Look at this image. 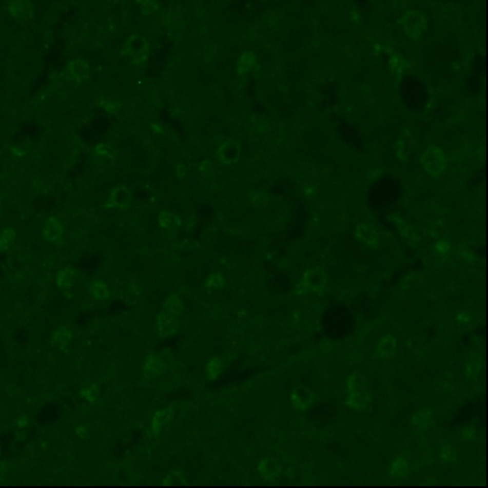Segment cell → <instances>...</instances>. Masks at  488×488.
I'll use <instances>...</instances> for the list:
<instances>
[{"label": "cell", "instance_id": "6da1fadb", "mask_svg": "<svg viewBox=\"0 0 488 488\" xmlns=\"http://www.w3.org/2000/svg\"><path fill=\"white\" fill-rule=\"evenodd\" d=\"M402 25L405 32L410 36L416 37L423 32L426 25V21L422 14L417 12H410L402 18Z\"/></svg>", "mask_w": 488, "mask_h": 488}, {"label": "cell", "instance_id": "7a4b0ae2", "mask_svg": "<svg viewBox=\"0 0 488 488\" xmlns=\"http://www.w3.org/2000/svg\"><path fill=\"white\" fill-rule=\"evenodd\" d=\"M44 235H45V238H47L49 241H54L61 239L62 236V227L60 222L53 219L49 220L45 226Z\"/></svg>", "mask_w": 488, "mask_h": 488}, {"label": "cell", "instance_id": "3957f363", "mask_svg": "<svg viewBox=\"0 0 488 488\" xmlns=\"http://www.w3.org/2000/svg\"><path fill=\"white\" fill-rule=\"evenodd\" d=\"M13 233H14V232H11L10 230H8L6 232H4V234L1 236L0 245H1L2 247H4L6 249V247H7V241H10L12 240V238H13V236H14Z\"/></svg>", "mask_w": 488, "mask_h": 488}]
</instances>
